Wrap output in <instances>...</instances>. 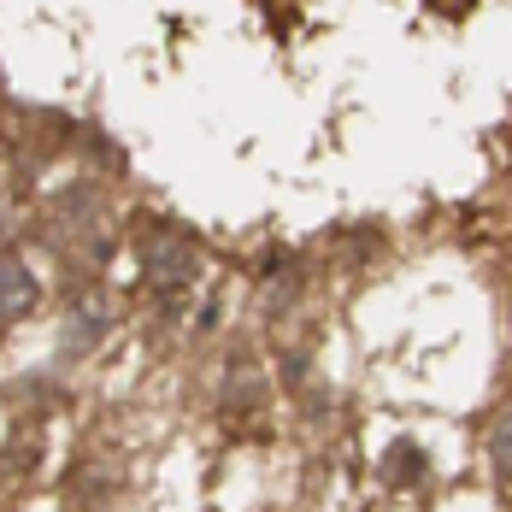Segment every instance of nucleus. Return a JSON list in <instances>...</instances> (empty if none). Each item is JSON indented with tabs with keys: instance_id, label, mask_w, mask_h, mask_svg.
Returning <instances> with one entry per match:
<instances>
[{
	"instance_id": "1",
	"label": "nucleus",
	"mask_w": 512,
	"mask_h": 512,
	"mask_svg": "<svg viewBox=\"0 0 512 512\" xmlns=\"http://www.w3.org/2000/svg\"><path fill=\"white\" fill-rule=\"evenodd\" d=\"M24 301H30V283H24V271H18L12 259H0V318H6V312H18Z\"/></svg>"
}]
</instances>
